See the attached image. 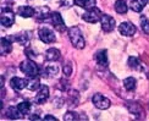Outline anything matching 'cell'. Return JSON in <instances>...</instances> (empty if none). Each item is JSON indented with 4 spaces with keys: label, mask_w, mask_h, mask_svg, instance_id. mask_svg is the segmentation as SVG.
<instances>
[{
    "label": "cell",
    "mask_w": 149,
    "mask_h": 121,
    "mask_svg": "<svg viewBox=\"0 0 149 121\" xmlns=\"http://www.w3.org/2000/svg\"><path fill=\"white\" fill-rule=\"evenodd\" d=\"M95 61L98 62L99 66H103V67H107L109 65V59H108V54H107V50L103 49V50H99V52L95 54L94 56Z\"/></svg>",
    "instance_id": "cell-14"
},
{
    "label": "cell",
    "mask_w": 149,
    "mask_h": 121,
    "mask_svg": "<svg viewBox=\"0 0 149 121\" xmlns=\"http://www.w3.org/2000/svg\"><path fill=\"white\" fill-rule=\"evenodd\" d=\"M48 98H49V87L45 86V85H43V86L40 87V90H39L38 94L36 95L34 103L42 105V104H44L45 101L48 100Z\"/></svg>",
    "instance_id": "cell-9"
},
{
    "label": "cell",
    "mask_w": 149,
    "mask_h": 121,
    "mask_svg": "<svg viewBox=\"0 0 149 121\" xmlns=\"http://www.w3.org/2000/svg\"><path fill=\"white\" fill-rule=\"evenodd\" d=\"M139 22H141V27L143 29V32L149 34V20L147 18V16H141Z\"/></svg>",
    "instance_id": "cell-27"
},
{
    "label": "cell",
    "mask_w": 149,
    "mask_h": 121,
    "mask_svg": "<svg viewBox=\"0 0 149 121\" xmlns=\"http://www.w3.org/2000/svg\"><path fill=\"white\" fill-rule=\"evenodd\" d=\"M39 86H40V82H39L38 76H37V77L31 78V81L28 82V85H27V88L29 91H37L39 88Z\"/></svg>",
    "instance_id": "cell-26"
},
{
    "label": "cell",
    "mask_w": 149,
    "mask_h": 121,
    "mask_svg": "<svg viewBox=\"0 0 149 121\" xmlns=\"http://www.w3.org/2000/svg\"><path fill=\"white\" fill-rule=\"evenodd\" d=\"M60 4L63 8H70L72 4H74V0H61Z\"/></svg>",
    "instance_id": "cell-30"
},
{
    "label": "cell",
    "mask_w": 149,
    "mask_h": 121,
    "mask_svg": "<svg viewBox=\"0 0 149 121\" xmlns=\"http://www.w3.org/2000/svg\"><path fill=\"white\" fill-rule=\"evenodd\" d=\"M60 56H61V53H60V50L56 49V48L48 49L47 53H45V58H47L48 61H56V60L60 59Z\"/></svg>",
    "instance_id": "cell-16"
},
{
    "label": "cell",
    "mask_w": 149,
    "mask_h": 121,
    "mask_svg": "<svg viewBox=\"0 0 149 121\" xmlns=\"http://www.w3.org/2000/svg\"><path fill=\"white\" fill-rule=\"evenodd\" d=\"M52 16V11L49 10L48 6H42L38 10L36 11V18L37 21L40 22V21H47L49 17Z\"/></svg>",
    "instance_id": "cell-12"
},
{
    "label": "cell",
    "mask_w": 149,
    "mask_h": 121,
    "mask_svg": "<svg viewBox=\"0 0 149 121\" xmlns=\"http://www.w3.org/2000/svg\"><path fill=\"white\" fill-rule=\"evenodd\" d=\"M38 34H39L40 41H42L43 43H45V44H50V43H54L55 41H56L54 32H53L50 28H48V27H42V28H39Z\"/></svg>",
    "instance_id": "cell-5"
},
{
    "label": "cell",
    "mask_w": 149,
    "mask_h": 121,
    "mask_svg": "<svg viewBox=\"0 0 149 121\" xmlns=\"http://www.w3.org/2000/svg\"><path fill=\"white\" fill-rule=\"evenodd\" d=\"M17 14L21 17L28 18V17H32L33 15H36V10L33 8H31V6H20L17 10Z\"/></svg>",
    "instance_id": "cell-15"
},
{
    "label": "cell",
    "mask_w": 149,
    "mask_h": 121,
    "mask_svg": "<svg viewBox=\"0 0 149 121\" xmlns=\"http://www.w3.org/2000/svg\"><path fill=\"white\" fill-rule=\"evenodd\" d=\"M148 0H131L130 3V6L134 12H141L142 10L144 9V6L147 5Z\"/></svg>",
    "instance_id": "cell-17"
},
{
    "label": "cell",
    "mask_w": 149,
    "mask_h": 121,
    "mask_svg": "<svg viewBox=\"0 0 149 121\" xmlns=\"http://www.w3.org/2000/svg\"><path fill=\"white\" fill-rule=\"evenodd\" d=\"M28 85V82L24 78H20V77H14L10 80V86L12 90L15 91H22L23 88H26Z\"/></svg>",
    "instance_id": "cell-13"
},
{
    "label": "cell",
    "mask_w": 149,
    "mask_h": 121,
    "mask_svg": "<svg viewBox=\"0 0 149 121\" xmlns=\"http://www.w3.org/2000/svg\"><path fill=\"white\" fill-rule=\"evenodd\" d=\"M31 108H32V105H31V103H29V101H27V100L21 101V103L17 105V109H18V111H20V114H21L22 116H24V115H27V114H29Z\"/></svg>",
    "instance_id": "cell-19"
},
{
    "label": "cell",
    "mask_w": 149,
    "mask_h": 121,
    "mask_svg": "<svg viewBox=\"0 0 149 121\" xmlns=\"http://www.w3.org/2000/svg\"><path fill=\"white\" fill-rule=\"evenodd\" d=\"M92 100H93V104H94L98 109H102V110L108 109V108L110 106V104H111L110 99H108L107 97H104V95L100 94V93H97V94L93 95Z\"/></svg>",
    "instance_id": "cell-6"
},
{
    "label": "cell",
    "mask_w": 149,
    "mask_h": 121,
    "mask_svg": "<svg viewBox=\"0 0 149 121\" xmlns=\"http://www.w3.org/2000/svg\"><path fill=\"white\" fill-rule=\"evenodd\" d=\"M78 100H79L78 92H76V91H71V92H70V95H69V104H70V106H72V108L77 106Z\"/></svg>",
    "instance_id": "cell-24"
},
{
    "label": "cell",
    "mask_w": 149,
    "mask_h": 121,
    "mask_svg": "<svg viewBox=\"0 0 149 121\" xmlns=\"http://www.w3.org/2000/svg\"><path fill=\"white\" fill-rule=\"evenodd\" d=\"M74 4L82 9H92L95 6V0H74Z\"/></svg>",
    "instance_id": "cell-18"
},
{
    "label": "cell",
    "mask_w": 149,
    "mask_h": 121,
    "mask_svg": "<svg viewBox=\"0 0 149 121\" xmlns=\"http://www.w3.org/2000/svg\"><path fill=\"white\" fill-rule=\"evenodd\" d=\"M44 120H58L55 116H50V115H47L45 118H44Z\"/></svg>",
    "instance_id": "cell-33"
},
{
    "label": "cell",
    "mask_w": 149,
    "mask_h": 121,
    "mask_svg": "<svg viewBox=\"0 0 149 121\" xmlns=\"http://www.w3.org/2000/svg\"><path fill=\"white\" fill-rule=\"evenodd\" d=\"M123 87L127 91H134L136 88V78L133 77H127L123 80Z\"/></svg>",
    "instance_id": "cell-25"
},
{
    "label": "cell",
    "mask_w": 149,
    "mask_h": 121,
    "mask_svg": "<svg viewBox=\"0 0 149 121\" xmlns=\"http://www.w3.org/2000/svg\"><path fill=\"white\" fill-rule=\"evenodd\" d=\"M50 21L53 23V26L54 28L59 31V32H65L66 31V26H65V22L63 20V17H61V15L59 14L58 11H55V12H52V16H50Z\"/></svg>",
    "instance_id": "cell-7"
},
{
    "label": "cell",
    "mask_w": 149,
    "mask_h": 121,
    "mask_svg": "<svg viewBox=\"0 0 149 121\" xmlns=\"http://www.w3.org/2000/svg\"><path fill=\"white\" fill-rule=\"evenodd\" d=\"M100 23H102V28L104 32H111L115 28V20L109 15H103Z\"/></svg>",
    "instance_id": "cell-10"
},
{
    "label": "cell",
    "mask_w": 149,
    "mask_h": 121,
    "mask_svg": "<svg viewBox=\"0 0 149 121\" xmlns=\"http://www.w3.org/2000/svg\"><path fill=\"white\" fill-rule=\"evenodd\" d=\"M102 10L98 9V8H92V9H88L84 14L82 15V18L86 21V22H89V23H97L99 20H102Z\"/></svg>",
    "instance_id": "cell-3"
},
{
    "label": "cell",
    "mask_w": 149,
    "mask_h": 121,
    "mask_svg": "<svg viewBox=\"0 0 149 121\" xmlns=\"http://www.w3.org/2000/svg\"><path fill=\"white\" fill-rule=\"evenodd\" d=\"M6 116H8L9 119H14V120H16V119H20L22 115L20 114V111H18L17 108L10 106L9 109L6 110Z\"/></svg>",
    "instance_id": "cell-23"
},
{
    "label": "cell",
    "mask_w": 149,
    "mask_h": 121,
    "mask_svg": "<svg viewBox=\"0 0 149 121\" xmlns=\"http://www.w3.org/2000/svg\"><path fill=\"white\" fill-rule=\"evenodd\" d=\"M63 71H64L65 76H70L72 73V64L71 62H67L66 65L63 67Z\"/></svg>",
    "instance_id": "cell-29"
},
{
    "label": "cell",
    "mask_w": 149,
    "mask_h": 121,
    "mask_svg": "<svg viewBox=\"0 0 149 121\" xmlns=\"http://www.w3.org/2000/svg\"><path fill=\"white\" fill-rule=\"evenodd\" d=\"M79 116H78V114L77 113H74V111H67L66 113V115L64 116V120L66 121H70V120H78Z\"/></svg>",
    "instance_id": "cell-28"
},
{
    "label": "cell",
    "mask_w": 149,
    "mask_h": 121,
    "mask_svg": "<svg viewBox=\"0 0 149 121\" xmlns=\"http://www.w3.org/2000/svg\"><path fill=\"white\" fill-rule=\"evenodd\" d=\"M119 32L125 37H131L136 33V27L131 22H122L119 26Z\"/></svg>",
    "instance_id": "cell-8"
},
{
    "label": "cell",
    "mask_w": 149,
    "mask_h": 121,
    "mask_svg": "<svg viewBox=\"0 0 149 121\" xmlns=\"http://www.w3.org/2000/svg\"><path fill=\"white\" fill-rule=\"evenodd\" d=\"M24 53H26V55L28 56L29 59H36V54H34V52H32V49L27 48V49H26V52H24Z\"/></svg>",
    "instance_id": "cell-31"
},
{
    "label": "cell",
    "mask_w": 149,
    "mask_h": 121,
    "mask_svg": "<svg viewBox=\"0 0 149 121\" xmlns=\"http://www.w3.org/2000/svg\"><path fill=\"white\" fill-rule=\"evenodd\" d=\"M148 3H149V0H148Z\"/></svg>",
    "instance_id": "cell-35"
},
{
    "label": "cell",
    "mask_w": 149,
    "mask_h": 121,
    "mask_svg": "<svg viewBox=\"0 0 149 121\" xmlns=\"http://www.w3.org/2000/svg\"><path fill=\"white\" fill-rule=\"evenodd\" d=\"M27 1H31V0H27Z\"/></svg>",
    "instance_id": "cell-34"
},
{
    "label": "cell",
    "mask_w": 149,
    "mask_h": 121,
    "mask_svg": "<svg viewBox=\"0 0 149 121\" xmlns=\"http://www.w3.org/2000/svg\"><path fill=\"white\" fill-rule=\"evenodd\" d=\"M12 41H15L14 36L3 37L1 38V55L3 56L11 53V50H12Z\"/></svg>",
    "instance_id": "cell-11"
},
{
    "label": "cell",
    "mask_w": 149,
    "mask_h": 121,
    "mask_svg": "<svg viewBox=\"0 0 149 121\" xmlns=\"http://www.w3.org/2000/svg\"><path fill=\"white\" fill-rule=\"evenodd\" d=\"M15 22V12L10 8H1V26L9 28Z\"/></svg>",
    "instance_id": "cell-4"
},
{
    "label": "cell",
    "mask_w": 149,
    "mask_h": 121,
    "mask_svg": "<svg viewBox=\"0 0 149 121\" xmlns=\"http://www.w3.org/2000/svg\"><path fill=\"white\" fill-rule=\"evenodd\" d=\"M29 119H31V120H40V118H39V116H37L36 114H32V115L29 116Z\"/></svg>",
    "instance_id": "cell-32"
},
{
    "label": "cell",
    "mask_w": 149,
    "mask_h": 121,
    "mask_svg": "<svg viewBox=\"0 0 149 121\" xmlns=\"http://www.w3.org/2000/svg\"><path fill=\"white\" fill-rule=\"evenodd\" d=\"M69 37L70 41L73 44V47H76L77 49H82L84 47V38L81 29L78 27H70L69 28Z\"/></svg>",
    "instance_id": "cell-2"
},
{
    "label": "cell",
    "mask_w": 149,
    "mask_h": 121,
    "mask_svg": "<svg viewBox=\"0 0 149 121\" xmlns=\"http://www.w3.org/2000/svg\"><path fill=\"white\" fill-rule=\"evenodd\" d=\"M115 8V11L117 12V14H126V12L128 11V8H127V4L125 0H117V1L115 3L114 5Z\"/></svg>",
    "instance_id": "cell-20"
},
{
    "label": "cell",
    "mask_w": 149,
    "mask_h": 121,
    "mask_svg": "<svg viewBox=\"0 0 149 121\" xmlns=\"http://www.w3.org/2000/svg\"><path fill=\"white\" fill-rule=\"evenodd\" d=\"M127 108H128V110L131 111V114H133V115H136V116L143 115V113H142V108L138 104H136V103H128L127 104Z\"/></svg>",
    "instance_id": "cell-22"
},
{
    "label": "cell",
    "mask_w": 149,
    "mask_h": 121,
    "mask_svg": "<svg viewBox=\"0 0 149 121\" xmlns=\"http://www.w3.org/2000/svg\"><path fill=\"white\" fill-rule=\"evenodd\" d=\"M20 70L21 71L28 76L29 78H32V77H37V76H39L40 75V69L39 66L37 65V64L32 60H24L20 64Z\"/></svg>",
    "instance_id": "cell-1"
},
{
    "label": "cell",
    "mask_w": 149,
    "mask_h": 121,
    "mask_svg": "<svg viewBox=\"0 0 149 121\" xmlns=\"http://www.w3.org/2000/svg\"><path fill=\"white\" fill-rule=\"evenodd\" d=\"M128 66L132 70H137V71H141L142 70L141 61H139V59L137 58V56H130L128 58Z\"/></svg>",
    "instance_id": "cell-21"
}]
</instances>
